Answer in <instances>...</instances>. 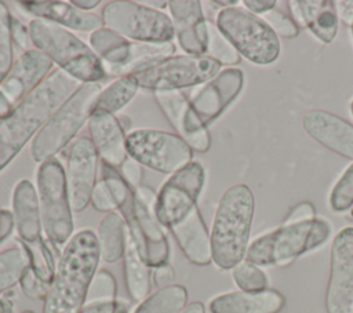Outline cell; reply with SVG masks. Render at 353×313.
I'll list each match as a JSON object with an SVG mask.
<instances>
[{"instance_id":"6da1fadb","label":"cell","mask_w":353,"mask_h":313,"mask_svg":"<svg viewBox=\"0 0 353 313\" xmlns=\"http://www.w3.org/2000/svg\"><path fill=\"white\" fill-rule=\"evenodd\" d=\"M102 181L125 218L127 229L145 262L153 267L167 263L170 245L164 226L156 214L157 193L146 185L132 189L116 168L105 163L102 164Z\"/></svg>"},{"instance_id":"7a4b0ae2","label":"cell","mask_w":353,"mask_h":313,"mask_svg":"<svg viewBox=\"0 0 353 313\" xmlns=\"http://www.w3.org/2000/svg\"><path fill=\"white\" fill-rule=\"evenodd\" d=\"M77 88L79 81L58 69L0 120V171Z\"/></svg>"},{"instance_id":"3957f363","label":"cell","mask_w":353,"mask_h":313,"mask_svg":"<svg viewBox=\"0 0 353 313\" xmlns=\"http://www.w3.org/2000/svg\"><path fill=\"white\" fill-rule=\"evenodd\" d=\"M92 230L76 233L65 245L44 299L43 313H80L99 262Z\"/></svg>"},{"instance_id":"277c9868","label":"cell","mask_w":353,"mask_h":313,"mask_svg":"<svg viewBox=\"0 0 353 313\" xmlns=\"http://www.w3.org/2000/svg\"><path fill=\"white\" fill-rule=\"evenodd\" d=\"M255 211L251 189L239 183L221 197L211 229L212 261L219 269H233L245 256Z\"/></svg>"},{"instance_id":"5b68a950","label":"cell","mask_w":353,"mask_h":313,"mask_svg":"<svg viewBox=\"0 0 353 313\" xmlns=\"http://www.w3.org/2000/svg\"><path fill=\"white\" fill-rule=\"evenodd\" d=\"M33 46L77 81L95 83L106 72L97 54L63 26L36 18L29 23Z\"/></svg>"},{"instance_id":"8992f818","label":"cell","mask_w":353,"mask_h":313,"mask_svg":"<svg viewBox=\"0 0 353 313\" xmlns=\"http://www.w3.org/2000/svg\"><path fill=\"white\" fill-rule=\"evenodd\" d=\"M331 234L325 219L283 225L255 239L247 248L245 259L256 266H287L298 256L323 245Z\"/></svg>"},{"instance_id":"52a82bcc","label":"cell","mask_w":353,"mask_h":313,"mask_svg":"<svg viewBox=\"0 0 353 313\" xmlns=\"http://www.w3.org/2000/svg\"><path fill=\"white\" fill-rule=\"evenodd\" d=\"M101 92L102 88L97 83L79 85L36 134L30 148L34 161L54 159L74 138L95 110Z\"/></svg>"},{"instance_id":"ba28073f","label":"cell","mask_w":353,"mask_h":313,"mask_svg":"<svg viewBox=\"0 0 353 313\" xmlns=\"http://www.w3.org/2000/svg\"><path fill=\"white\" fill-rule=\"evenodd\" d=\"M216 28L230 44L255 65H270L280 55V41L258 15L240 7L223 8L216 15Z\"/></svg>"},{"instance_id":"9c48e42d","label":"cell","mask_w":353,"mask_h":313,"mask_svg":"<svg viewBox=\"0 0 353 313\" xmlns=\"http://www.w3.org/2000/svg\"><path fill=\"white\" fill-rule=\"evenodd\" d=\"M37 186L43 230L54 244H63L70 240L73 218L66 172L57 159H50L40 164Z\"/></svg>"},{"instance_id":"30bf717a","label":"cell","mask_w":353,"mask_h":313,"mask_svg":"<svg viewBox=\"0 0 353 313\" xmlns=\"http://www.w3.org/2000/svg\"><path fill=\"white\" fill-rule=\"evenodd\" d=\"M102 21L120 36L143 43H171L175 34L165 14L134 1H109L102 10Z\"/></svg>"},{"instance_id":"8fae6325","label":"cell","mask_w":353,"mask_h":313,"mask_svg":"<svg viewBox=\"0 0 353 313\" xmlns=\"http://www.w3.org/2000/svg\"><path fill=\"white\" fill-rule=\"evenodd\" d=\"M221 63L208 55H176L132 74L139 87L153 91H179L214 79Z\"/></svg>"},{"instance_id":"7c38bea8","label":"cell","mask_w":353,"mask_h":313,"mask_svg":"<svg viewBox=\"0 0 353 313\" xmlns=\"http://www.w3.org/2000/svg\"><path fill=\"white\" fill-rule=\"evenodd\" d=\"M127 152L141 165L174 174L192 163V148L178 135L157 130H135L127 135Z\"/></svg>"},{"instance_id":"4fadbf2b","label":"cell","mask_w":353,"mask_h":313,"mask_svg":"<svg viewBox=\"0 0 353 313\" xmlns=\"http://www.w3.org/2000/svg\"><path fill=\"white\" fill-rule=\"evenodd\" d=\"M204 181V168L197 161L189 163L165 181L157 193L156 203V214L164 228L179 222L196 207Z\"/></svg>"},{"instance_id":"5bb4252c","label":"cell","mask_w":353,"mask_h":313,"mask_svg":"<svg viewBox=\"0 0 353 313\" xmlns=\"http://www.w3.org/2000/svg\"><path fill=\"white\" fill-rule=\"evenodd\" d=\"M327 313H353V228L336 233L330 254Z\"/></svg>"},{"instance_id":"9a60e30c","label":"cell","mask_w":353,"mask_h":313,"mask_svg":"<svg viewBox=\"0 0 353 313\" xmlns=\"http://www.w3.org/2000/svg\"><path fill=\"white\" fill-rule=\"evenodd\" d=\"M97 163L98 153L91 139L87 137L76 139L69 149L66 164L68 193L70 207L76 212L85 210L91 201L97 185Z\"/></svg>"},{"instance_id":"2e32d148","label":"cell","mask_w":353,"mask_h":313,"mask_svg":"<svg viewBox=\"0 0 353 313\" xmlns=\"http://www.w3.org/2000/svg\"><path fill=\"white\" fill-rule=\"evenodd\" d=\"M244 85V73L229 68L219 72L190 99L192 109L200 123L207 127L216 120L237 98Z\"/></svg>"},{"instance_id":"e0dca14e","label":"cell","mask_w":353,"mask_h":313,"mask_svg":"<svg viewBox=\"0 0 353 313\" xmlns=\"http://www.w3.org/2000/svg\"><path fill=\"white\" fill-rule=\"evenodd\" d=\"M154 99L164 112L167 120L176 130L192 150L204 153L211 146V137L197 116L194 114L190 101L179 91H154Z\"/></svg>"},{"instance_id":"ac0fdd59","label":"cell","mask_w":353,"mask_h":313,"mask_svg":"<svg viewBox=\"0 0 353 313\" xmlns=\"http://www.w3.org/2000/svg\"><path fill=\"white\" fill-rule=\"evenodd\" d=\"M52 61L39 50L25 51L12 65L10 73L0 84V91L11 105L23 101L46 79Z\"/></svg>"},{"instance_id":"d6986e66","label":"cell","mask_w":353,"mask_h":313,"mask_svg":"<svg viewBox=\"0 0 353 313\" xmlns=\"http://www.w3.org/2000/svg\"><path fill=\"white\" fill-rule=\"evenodd\" d=\"M302 125L317 143L353 160V124L331 112L313 109L305 113Z\"/></svg>"},{"instance_id":"ffe728a7","label":"cell","mask_w":353,"mask_h":313,"mask_svg":"<svg viewBox=\"0 0 353 313\" xmlns=\"http://www.w3.org/2000/svg\"><path fill=\"white\" fill-rule=\"evenodd\" d=\"M168 8L179 46L189 55H204L208 47V28L201 3L197 0L170 1Z\"/></svg>"},{"instance_id":"44dd1931","label":"cell","mask_w":353,"mask_h":313,"mask_svg":"<svg viewBox=\"0 0 353 313\" xmlns=\"http://www.w3.org/2000/svg\"><path fill=\"white\" fill-rule=\"evenodd\" d=\"M91 142L102 161L113 168L121 167L128 159L127 137L116 116L95 109L88 119Z\"/></svg>"},{"instance_id":"7402d4cb","label":"cell","mask_w":353,"mask_h":313,"mask_svg":"<svg viewBox=\"0 0 353 313\" xmlns=\"http://www.w3.org/2000/svg\"><path fill=\"white\" fill-rule=\"evenodd\" d=\"M168 229L171 230L185 256L192 263L205 266L212 261L211 237L197 205Z\"/></svg>"},{"instance_id":"603a6c76","label":"cell","mask_w":353,"mask_h":313,"mask_svg":"<svg viewBox=\"0 0 353 313\" xmlns=\"http://www.w3.org/2000/svg\"><path fill=\"white\" fill-rule=\"evenodd\" d=\"M290 11L298 26L309 29L320 41L330 44L338 32L335 1L330 0H291Z\"/></svg>"},{"instance_id":"cb8c5ba5","label":"cell","mask_w":353,"mask_h":313,"mask_svg":"<svg viewBox=\"0 0 353 313\" xmlns=\"http://www.w3.org/2000/svg\"><path fill=\"white\" fill-rule=\"evenodd\" d=\"M285 299L276 290L233 291L215 296L210 302L211 313H279Z\"/></svg>"},{"instance_id":"d4e9b609","label":"cell","mask_w":353,"mask_h":313,"mask_svg":"<svg viewBox=\"0 0 353 313\" xmlns=\"http://www.w3.org/2000/svg\"><path fill=\"white\" fill-rule=\"evenodd\" d=\"M23 10L29 14L51 21L61 26H66L69 29H76L81 32H95L102 28L103 21L95 14L83 11L74 7L72 3L65 1H21L19 3Z\"/></svg>"},{"instance_id":"484cf974","label":"cell","mask_w":353,"mask_h":313,"mask_svg":"<svg viewBox=\"0 0 353 313\" xmlns=\"http://www.w3.org/2000/svg\"><path fill=\"white\" fill-rule=\"evenodd\" d=\"M14 223L21 243H30L41 237V214L36 189L28 179L17 183L12 194Z\"/></svg>"},{"instance_id":"4316f807","label":"cell","mask_w":353,"mask_h":313,"mask_svg":"<svg viewBox=\"0 0 353 313\" xmlns=\"http://www.w3.org/2000/svg\"><path fill=\"white\" fill-rule=\"evenodd\" d=\"M124 259V280L132 301H143L150 291V266L138 251L130 232H127Z\"/></svg>"},{"instance_id":"83f0119b","label":"cell","mask_w":353,"mask_h":313,"mask_svg":"<svg viewBox=\"0 0 353 313\" xmlns=\"http://www.w3.org/2000/svg\"><path fill=\"white\" fill-rule=\"evenodd\" d=\"M127 232L124 219L116 214L109 212L101 221L98 228V248L99 256L105 262H116L123 258L125 251V241H127Z\"/></svg>"},{"instance_id":"f1b7e54d","label":"cell","mask_w":353,"mask_h":313,"mask_svg":"<svg viewBox=\"0 0 353 313\" xmlns=\"http://www.w3.org/2000/svg\"><path fill=\"white\" fill-rule=\"evenodd\" d=\"M186 288L179 284H171L145 298L134 313H181L186 307Z\"/></svg>"},{"instance_id":"f546056e","label":"cell","mask_w":353,"mask_h":313,"mask_svg":"<svg viewBox=\"0 0 353 313\" xmlns=\"http://www.w3.org/2000/svg\"><path fill=\"white\" fill-rule=\"evenodd\" d=\"M138 87L139 84L132 74L121 76L101 92L95 109L105 110L112 114L119 112L134 98Z\"/></svg>"},{"instance_id":"4dcf8cb0","label":"cell","mask_w":353,"mask_h":313,"mask_svg":"<svg viewBox=\"0 0 353 313\" xmlns=\"http://www.w3.org/2000/svg\"><path fill=\"white\" fill-rule=\"evenodd\" d=\"M29 267L28 252L21 244L0 252V292L19 283Z\"/></svg>"},{"instance_id":"1f68e13d","label":"cell","mask_w":353,"mask_h":313,"mask_svg":"<svg viewBox=\"0 0 353 313\" xmlns=\"http://www.w3.org/2000/svg\"><path fill=\"white\" fill-rule=\"evenodd\" d=\"M19 244L25 248L29 256L30 269L34 274L44 283L51 284L54 274H55V261L52 250L50 248L48 240H43V237L30 241V243H21Z\"/></svg>"},{"instance_id":"d6a6232c","label":"cell","mask_w":353,"mask_h":313,"mask_svg":"<svg viewBox=\"0 0 353 313\" xmlns=\"http://www.w3.org/2000/svg\"><path fill=\"white\" fill-rule=\"evenodd\" d=\"M12 17L8 6L0 1V84L12 68Z\"/></svg>"},{"instance_id":"836d02e7","label":"cell","mask_w":353,"mask_h":313,"mask_svg":"<svg viewBox=\"0 0 353 313\" xmlns=\"http://www.w3.org/2000/svg\"><path fill=\"white\" fill-rule=\"evenodd\" d=\"M208 28V57L218 61L221 65H236L240 62V54L230 41L219 32L216 25L207 21Z\"/></svg>"},{"instance_id":"e575fe53","label":"cell","mask_w":353,"mask_h":313,"mask_svg":"<svg viewBox=\"0 0 353 313\" xmlns=\"http://www.w3.org/2000/svg\"><path fill=\"white\" fill-rule=\"evenodd\" d=\"M232 276L241 291H262L266 290L269 284L266 273L247 259L240 261L232 269Z\"/></svg>"},{"instance_id":"d590c367","label":"cell","mask_w":353,"mask_h":313,"mask_svg":"<svg viewBox=\"0 0 353 313\" xmlns=\"http://www.w3.org/2000/svg\"><path fill=\"white\" fill-rule=\"evenodd\" d=\"M330 207L335 212H342L353 207V163L334 185L330 194Z\"/></svg>"},{"instance_id":"8d00e7d4","label":"cell","mask_w":353,"mask_h":313,"mask_svg":"<svg viewBox=\"0 0 353 313\" xmlns=\"http://www.w3.org/2000/svg\"><path fill=\"white\" fill-rule=\"evenodd\" d=\"M117 294V284L113 274L108 270H99L95 273L87 294L85 302L114 301Z\"/></svg>"},{"instance_id":"74e56055","label":"cell","mask_w":353,"mask_h":313,"mask_svg":"<svg viewBox=\"0 0 353 313\" xmlns=\"http://www.w3.org/2000/svg\"><path fill=\"white\" fill-rule=\"evenodd\" d=\"M262 19L270 26V29L276 34L284 39H294L299 34V26L296 25L294 18L288 17L284 11L279 8H273L268 11L266 14H263Z\"/></svg>"},{"instance_id":"f35d334b","label":"cell","mask_w":353,"mask_h":313,"mask_svg":"<svg viewBox=\"0 0 353 313\" xmlns=\"http://www.w3.org/2000/svg\"><path fill=\"white\" fill-rule=\"evenodd\" d=\"M19 284L26 296H29L32 299H46L47 298L50 284L41 281L30 267L22 276Z\"/></svg>"},{"instance_id":"ab89813d","label":"cell","mask_w":353,"mask_h":313,"mask_svg":"<svg viewBox=\"0 0 353 313\" xmlns=\"http://www.w3.org/2000/svg\"><path fill=\"white\" fill-rule=\"evenodd\" d=\"M91 203L94 205L95 210L102 211V212H110L114 208H117V204L109 190V188L106 186V183L101 179L99 182H97L92 196H91Z\"/></svg>"},{"instance_id":"60d3db41","label":"cell","mask_w":353,"mask_h":313,"mask_svg":"<svg viewBox=\"0 0 353 313\" xmlns=\"http://www.w3.org/2000/svg\"><path fill=\"white\" fill-rule=\"evenodd\" d=\"M130 303L124 301L85 302L80 313H130Z\"/></svg>"},{"instance_id":"b9f144b4","label":"cell","mask_w":353,"mask_h":313,"mask_svg":"<svg viewBox=\"0 0 353 313\" xmlns=\"http://www.w3.org/2000/svg\"><path fill=\"white\" fill-rule=\"evenodd\" d=\"M316 218V210L312 203L302 201L291 208V211L287 214L285 219L283 221V225H291V223H299L312 221Z\"/></svg>"},{"instance_id":"7bdbcfd3","label":"cell","mask_w":353,"mask_h":313,"mask_svg":"<svg viewBox=\"0 0 353 313\" xmlns=\"http://www.w3.org/2000/svg\"><path fill=\"white\" fill-rule=\"evenodd\" d=\"M121 170V175L123 178L127 181V183L135 189L141 185V181H142V176H143V170L141 167V164L138 161H135L134 159H127L123 165L120 167Z\"/></svg>"},{"instance_id":"ee69618b","label":"cell","mask_w":353,"mask_h":313,"mask_svg":"<svg viewBox=\"0 0 353 313\" xmlns=\"http://www.w3.org/2000/svg\"><path fill=\"white\" fill-rule=\"evenodd\" d=\"M174 277H175V272H174V269H172L171 265L163 263V265L154 267V272H153V281H154V284H156L159 288L171 285V281L174 280Z\"/></svg>"},{"instance_id":"f6af8a7d","label":"cell","mask_w":353,"mask_h":313,"mask_svg":"<svg viewBox=\"0 0 353 313\" xmlns=\"http://www.w3.org/2000/svg\"><path fill=\"white\" fill-rule=\"evenodd\" d=\"M12 40H15V43L23 50L28 48V43L30 40L28 26H25L21 21H18L15 18H12Z\"/></svg>"},{"instance_id":"bcb514c9","label":"cell","mask_w":353,"mask_h":313,"mask_svg":"<svg viewBox=\"0 0 353 313\" xmlns=\"http://www.w3.org/2000/svg\"><path fill=\"white\" fill-rule=\"evenodd\" d=\"M335 7H336L338 18H341V21L346 26L353 29V0L335 1Z\"/></svg>"},{"instance_id":"7dc6e473","label":"cell","mask_w":353,"mask_h":313,"mask_svg":"<svg viewBox=\"0 0 353 313\" xmlns=\"http://www.w3.org/2000/svg\"><path fill=\"white\" fill-rule=\"evenodd\" d=\"M276 1L274 0H245L244 6L247 10L252 14H266L268 11L276 8Z\"/></svg>"},{"instance_id":"c3c4849f","label":"cell","mask_w":353,"mask_h":313,"mask_svg":"<svg viewBox=\"0 0 353 313\" xmlns=\"http://www.w3.org/2000/svg\"><path fill=\"white\" fill-rule=\"evenodd\" d=\"M14 228V215L7 211L0 208V244L10 236Z\"/></svg>"},{"instance_id":"681fc988","label":"cell","mask_w":353,"mask_h":313,"mask_svg":"<svg viewBox=\"0 0 353 313\" xmlns=\"http://www.w3.org/2000/svg\"><path fill=\"white\" fill-rule=\"evenodd\" d=\"M11 112H12V105L10 103V101L0 91V120L7 117Z\"/></svg>"},{"instance_id":"f907efd6","label":"cell","mask_w":353,"mask_h":313,"mask_svg":"<svg viewBox=\"0 0 353 313\" xmlns=\"http://www.w3.org/2000/svg\"><path fill=\"white\" fill-rule=\"evenodd\" d=\"M72 4L83 11H87V10H92L95 8L98 4H99V0H72Z\"/></svg>"},{"instance_id":"816d5d0a","label":"cell","mask_w":353,"mask_h":313,"mask_svg":"<svg viewBox=\"0 0 353 313\" xmlns=\"http://www.w3.org/2000/svg\"><path fill=\"white\" fill-rule=\"evenodd\" d=\"M181 313H205V309L201 302H192Z\"/></svg>"},{"instance_id":"f5cc1de1","label":"cell","mask_w":353,"mask_h":313,"mask_svg":"<svg viewBox=\"0 0 353 313\" xmlns=\"http://www.w3.org/2000/svg\"><path fill=\"white\" fill-rule=\"evenodd\" d=\"M0 313H12V302L7 298H0Z\"/></svg>"},{"instance_id":"db71d44e","label":"cell","mask_w":353,"mask_h":313,"mask_svg":"<svg viewBox=\"0 0 353 313\" xmlns=\"http://www.w3.org/2000/svg\"><path fill=\"white\" fill-rule=\"evenodd\" d=\"M239 1L237 0H228V1H211L212 6H221V7H225V8H230L233 6H236Z\"/></svg>"},{"instance_id":"11a10c76","label":"cell","mask_w":353,"mask_h":313,"mask_svg":"<svg viewBox=\"0 0 353 313\" xmlns=\"http://www.w3.org/2000/svg\"><path fill=\"white\" fill-rule=\"evenodd\" d=\"M148 4H149V6H157V7H160V8H164L165 6H168L167 1H148Z\"/></svg>"},{"instance_id":"9f6ffc18","label":"cell","mask_w":353,"mask_h":313,"mask_svg":"<svg viewBox=\"0 0 353 313\" xmlns=\"http://www.w3.org/2000/svg\"><path fill=\"white\" fill-rule=\"evenodd\" d=\"M350 113H352V116H353V99H352V102H350Z\"/></svg>"},{"instance_id":"6f0895ef","label":"cell","mask_w":353,"mask_h":313,"mask_svg":"<svg viewBox=\"0 0 353 313\" xmlns=\"http://www.w3.org/2000/svg\"><path fill=\"white\" fill-rule=\"evenodd\" d=\"M22 313H34V312H32V310H25V312H22Z\"/></svg>"},{"instance_id":"680465c9","label":"cell","mask_w":353,"mask_h":313,"mask_svg":"<svg viewBox=\"0 0 353 313\" xmlns=\"http://www.w3.org/2000/svg\"><path fill=\"white\" fill-rule=\"evenodd\" d=\"M352 216H353V207H352Z\"/></svg>"},{"instance_id":"91938a15","label":"cell","mask_w":353,"mask_h":313,"mask_svg":"<svg viewBox=\"0 0 353 313\" xmlns=\"http://www.w3.org/2000/svg\"><path fill=\"white\" fill-rule=\"evenodd\" d=\"M352 36H353V29H352Z\"/></svg>"}]
</instances>
